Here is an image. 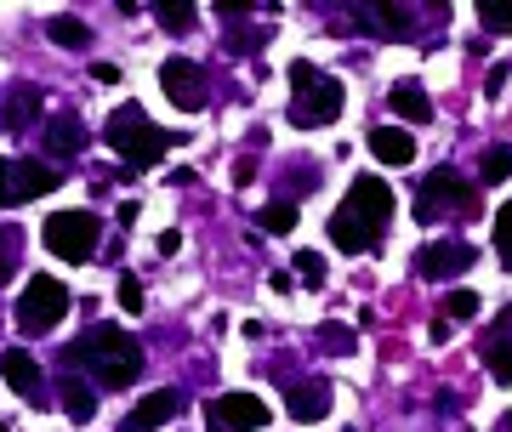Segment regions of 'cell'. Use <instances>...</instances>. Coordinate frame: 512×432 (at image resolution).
Listing matches in <instances>:
<instances>
[{
	"label": "cell",
	"mask_w": 512,
	"mask_h": 432,
	"mask_svg": "<svg viewBox=\"0 0 512 432\" xmlns=\"http://www.w3.org/2000/svg\"><path fill=\"white\" fill-rule=\"evenodd\" d=\"M353 23H370V35L382 40H410V12L404 6H353Z\"/></svg>",
	"instance_id": "5bb4252c"
},
{
	"label": "cell",
	"mask_w": 512,
	"mask_h": 432,
	"mask_svg": "<svg viewBox=\"0 0 512 432\" xmlns=\"http://www.w3.org/2000/svg\"><path fill=\"white\" fill-rule=\"evenodd\" d=\"M256 228H262V234H291V228H296V205H291V199L262 205V211H256Z\"/></svg>",
	"instance_id": "cb8c5ba5"
},
{
	"label": "cell",
	"mask_w": 512,
	"mask_h": 432,
	"mask_svg": "<svg viewBox=\"0 0 512 432\" xmlns=\"http://www.w3.org/2000/svg\"><path fill=\"white\" fill-rule=\"evenodd\" d=\"M57 393H63V415H69L74 427H86V421L97 415V393L86 387V381H74V370L63 376V387H57Z\"/></svg>",
	"instance_id": "ffe728a7"
},
{
	"label": "cell",
	"mask_w": 512,
	"mask_h": 432,
	"mask_svg": "<svg viewBox=\"0 0 512 432\" xmlns=\"http://www.w3.org/2000/svg\"><path fill=\"white\" fill-rule=\"evenodd\" d=\"M296 273H302V285H308V290H319V285H325V256L302 251V256H296Z\"/></svg>",
	"instance_id": "f546056e"
},
{
	"label": "cell",
	"mask_w": 512,
	"mask_h": 432,
	"mask_svg": "<svg viewBox=\"0 0 512 432\" xmlns=\"http://www.w3.org/2000/svg\"><path fill=\"white\" fill-rule=\"evenodd\" d=\"M154 18H160L171 35H183V29H194V23H200V12H194L188 0H171V6H154Z\"/></svg>",
	"instance_id": "4316f807"
},
{
	"label": "cell",
	"mask_w": 512,
	"mask_h": 432,
	"mask_svg": "<svg viewBox=\"0 0 512 432\" xmlns=\"http://www.w3.org/2000/svg\"><path fill=\"white\" fill-rule=\"evenodd\" d=\"M370 154L382 165H410L416 160V137L410 131H393V126H376L370 131Z\"/></svg>",
	"instance_id": "ac0fdd59"
},
{
	"label": "cell",
	"mask_w": 512,
	"mask_h": 432,
	"mask_svg": "<svg viewBox=\"0 0 512 432\" xmlns=\"http://www.w3.org/2000/svg\"><path fill=\"white\" fill-rule=\"evenodd\" d=\"M507 177H512V148L507 143L484 148V160H478V182H484V188H495V182H507Z\"/></svg>",
	"instance_id": "7402d4cb"
},
{
	"label": "cell",
	"mask_w": 512,
	"mask_h": 432,
	"mask_svg": "<svg viewBox=\"0 0 512 432\" xmlns=\"http://www.w3.org/2000/svg\"><path fill=\"white\" fill-rule=\"evenodd\" d=\"M495 432H512V415H501V421H495Z\"/></svg>",
	"instance_id": "d590c367"
},
{
	"label": "cell",
	"mask_w": 512,
	"mask_h": 432,
	"mask_svg": "<svg viewBox=\"0 0 512 432\" xmlns=\"http://www.w3.org/2000/svg\"><path fill=\"white\" fill-rule=\"evenodd\" d=\"M484 364H490L495 381H512V307L501 313V324H495L490 342H484Z\"/></svg>",
	"instance_id": "d6986e66"
},
{
	"label": "cell",
	"mask_w": 512,
	"mask_h": 432,
	"mask_svg": "<svg viewBox=\"0 0 512 432\" xmlns=\"http://www.w3.org/2000/svg\"><path fill=\"white\" fill-rule=\"evenodd\" d=\"M387 222H393V188L382 177H359L348 188V199L330 211V245L348 256H365L382 245Z\"/></svg>",
	"instance_id": "6da1fadb"
},
{
	"label": "cell",
	"mask_w": 512,
	"mask_h": 432,
	"mask_svg": "<svg viewBox=\"0 0 512 432\" xmlns=\"http://www.w3.org/2000/svg\"><path fill=\"white\" fill-rule=\"evenodd\" d=\"M40 120V91L29 86V80H18V86L6 91V108H0V126L6 131H29Z\"/></svg>",
	"instance_id": "9a60e30c"
},
{
	"label": "cell",
	"mask_w": 512,
	"mask_h": 432,
	"mask_svg": "<svg viewBox=\"0 0 512 432\" xmlns=\"http://www.w3.org/2000/svg\"><path fill=\"white\" fill-rule=\"evenodd\" d=\"M46 29H52V40H57V46H69V52H80V46L92 40V29H86V23L74 18V12H57V18L46 23Z\"/></svg>",
	"instance_id": "603a6c76"
},
{
	"label": "cell",
	"mask_w": 512,
	"mask_h": 432,
	"mask_svg": "<svg viewBox=\"0 0 512 432\" xmlns=\"http://www.w3.org/2000/svg\"><path fill=\"white\" fill-rule=\"evenodd\" d=\"M177 251H183V234H177V228H165V234H160V256H177Z\"/></svg>",
	"instance_id": "836d02e7"
},
{
	"label": "cell",
	"mask_w": 512,
	"mask_h": 432,
	"mask_svg": "<svg viewBox=\"0 0 512 432\" xmlns=\"http://www.w3.org/2000/svg\"><path fill=\"white\" fill-rule=\"evenodd\" d=\"M348 432H353V427H348Z\"/></svg>",
	"instance_id": "74e56055"
},
{
	"label": "cell",
	"mask_w": 512,
	"mask_h": 432,
	"mask_svg": "<svg viewBox=\"0 0 512 432\" xmlns=\"http://www.w3.org/2000/svg\"><path fill=\"white\" fill-rule=\"evenodd\" d=\"M92 80H103V86H114V80H120V69H114V63H92Z\"/></svg>",
	"instance_id": "e575fe53"
},
{
	"label": "cell",
	"mask_w": 512,
	"mask_h": 432,
	"mask_svg": "<svg viewBox=\"0 0 512 432\" xmlns=\"http://www.w3.org/2000/svg\"><path fill=\"white\" fill-rule=\"evenodd\" d=\"M12 251H18V228H0V279H12Z\"/></svg>",
	"instance_id": "1f68e13d"
},
{
	"label": "cell",
	"mask_w": 512,
	"mask_h": 432,
	"mask_svg": "<svg viewBox=\"0 0 512 432\" xmlns=\"http://www.w3.org/2000/svg\"><path fill=\"white\" fill-rule=\"evenodd\" d=\"M0 376L12 381V393H23L29 404H46V376H40V364L23 347H6L0 353Z\"/></svg>",
	"instance_id": "7c38bea8"
},
{
	"label": "cell",
	"mask_w": 512,
	"mask_h": 432,
	"mask_svg": "<svg viewBox=\"0 0 512 432\" xmlns=\"http://www.w3.org/2000/svg\"><path fill=\"white\" fill-rule=\"evenodd\" d=\"M63 364H69V370L86 364L97 376V387H131V381L143 376V342H137L131 330H120V324H92V330L69 347Z\"/></svg>",
	"instance_id": "7a4b0ae2"
},
{
	"label": "cell",
	"mask_w": 512,
	"mask_h": 432,
	"mask_svg": "<svg viewBox=\"0 0 512 432\" xmlns=\"http://www.w3.org/2000/svg\"><path fill=\"white\" fill-rule=\"evenodd\" d=\"M103 137H109V148L126 160V171H148L154 160H165V148L177 143L171 131H160L154 120H148L137 103H126V108H114L109 114V126H103Z\"/></svg>",
	"instance_id": "3957f363"
},
{
	"label": "cell",
	"mask_w": 512,
	"mask_h": 432,
	"mask_svg": "<svg viewBox=\"0 0 512 432\" xmlns=\"http://www.w3.org/2000/svg\"><path fill=\"white\" fill-rule=\"evenodd\" d=\"M114 296H120V307H126V313H143V279H137V273H120V279H114Z\"/></svg>",
	"instance_id": "f1b7e54d"
},
{
	"label": "cell",
	"mask_w": 512,
	"mask_h": 432,
	"mask_svg": "<svg viewBox=\"0 0 512 432\" xmlns=\"http://www.w3.org/2000/svg\"><path fill=\"white\" fill-rule=\"evenodd\" d=\"M63 313H69V290H63V279L35 273V279L23 285V296H18V330L23 336H46V330L63 324Z\"/></svg>",
	"instance_id": "52a82bcc"
},
{
	"label": "cell",
	"mask_w": 512,
	"mask_h": 432,
	"mask_svg": "<svg viewBox=\"0 0 512 432\" xmlns=\"http://www.w3.org/2000/svg\"><path fill=\"white\" fill-rule=\"evenodd\" d=\"M478 23L490 35H512V0H478Z\"/></svg>",
	"instance_id": "484cf974"
},
{
	"label": "cell",
	"mask_w": 512,
	"mask_h": 432,
	"mask_svg": "<svg viewBox=\"0 0 512 432\" xmlns=\"http://www.w3.org/2000/svg\"><path fill=\"white\" fill-rule=\"evenodd\" d=\"M387 103H393V114H399V120H416V126H421V120H433V103H427V91H421L416 80H399Z\"/></svg>",
	"instance_id": "44dd1931"
},
{
	"label": "cell",
	"mask_w": 512,
	"mask_h": 432,
	"mask_svg": "<svg viewBox=\"0 0 512 432\" xmlns=\"http://www.w3.org/2000/svg\"><path fill=\"white\" fill-rule=\"evenodd\" d=\"M57 188V171L52 165H35V160H0V205H23L35 194H52Z\"/></svg>",
	"instance_id": "30bf717a"
},
{
	"label": "cell",
	"mask_w": 512,
	"mask_h": 432,
	"mask_svg": "<svg viewBox=\"0 0 512 432\" xmlns=\"http://www.w3.org/2000/svg\"><path fill=\"white\" fill-rule=\"evenodd\" d=\"M0 432H12V427H0Z\"/></svg>",
	"instance_id": "8d00e7d4"
},
{
	"label": "cell",
	"mask_w": 512,
	"mask_h": 432,
	"mask_svg": "<svg viewBox=\"0 0 512 432\" xmlns=\"http://www.w3.org/2000/svg\"><path fill=\"white\" fill-rule=\"evenodd\" d=\"M478 307H484V296H473V290H450V296H444V324L478 319Z\"/></svg>",
	"instance_id": "d4e9b609"
},
{
	"label": "cell",
	"mask_w": 512,
	"mask_h": 432,
	"mask_svg": "<svg viewBox=\"0 0 512 432\" xmlns=\"http://www.w3.org/2000/svg\"><path fill=\"white\" fill-rule=\"evenodd\" d=\"M507 74H512L507 63H495V69L484 74V97H501V86H507Z\"/></svg>",
	"instance_id": "d6a6232c"
},
{
	"label": "cell",
	"mask_w": 512,
	"mask_h": 432,
	"mask_svg": "<svg viewBox=\"0 0 512 432\" xmlns=\"http://www.w3.org/2000/svg\"><path fill=\"white\" fill-rule=\"evenodd\" d=\"M342 114V80L313 63H291V120L302 131H319Z\"/></svg>",
	"instance_id": "277c9868"
},
{
	"label": "cell",
	"mask_w": 512,
	"mask_h": 432,
	"mask_svg": "<svg viewBox=\"0 0 512 432\" xmlns=\"http://www.w3.org/2000/svg\"><path fill=\"white\" fill-rule=\"evenodd\" d=\"M86 126L74 120V114H57V120H46V148H52L57 160H74V154H86Z\"/></svg>",
	"instance_id": "e0dca14e"
},
{
	"label": "cell",
	"mask_w": 512,
	"mask_h": 432,
	"mask_svg": "<svg viewBox=\"0 0 512 432\" xmlns=\"http://www.w3.org/2000/svg\"><path fill=\"white\" fill-rule=\"evenodd\" d=\"M97 234H103L97 211H52V216H46V228H40L46 251L63 256V262H92V256H97Z\"/></svg>",
	"instance_id": "8992f818"
},
{
	"label": "cell",
	"mask_w": 512,
	"mask_h": 432,
	"mask_svg": "<svg viewBox=\"0 0 512 432\" xmlns=\"http://www.w3.org/2000/svg\"><path fill=\"white\" fill-rule=\"evenodd\" d=\"M177 410H183V398H177V393H148L143 404L126 415V432H154V427H165Z\"/></svg>",
	"instance_id": "2e32d148"
},
{
	"label": "cell",
	"mask_w": 512,
	"mask_h": 432,
	"mask_svg": "<svg viewBox=\"0 0 512 432\" xmlns=\"http://www.w3.org/2000/svg\"><path fill=\"white\" fill-rule=\"evenodd\" d=\"M495 256H501V268L512 273V199L495 211Z\"/></svg>",
	"instance_id": "83f0119b"
},
{
	"label": "cell",
	"mask_w": 512,
	"mask_h": 432,
	"mask_svg": "<svg viewBox=\"0 0 512 432\" xmlns=\"http://www.w3.org/2000/svg\"><path fill=\"white\" fill-rule=\"evenodd\" d=\"M268 421V404L256 393H217L205 404V427L211 432H256Z\"/></svg>",
	"instance_id": "ba28073f"
},
{
	"label": "cell",
	"mask_w": 512,
	"mask_h": 432,
	"mask_svg": "<svg viewBox=\"0 0 512 432\" xmlns=\"http://www.w3.org/2000/svg\"><path fill=\"white\" fill-rule=\"evenodd\" d=\"M160 86L165 97L177 108H205L211 103V74L200 69V63H188V57H165L160 63Z\"/></svg>",
	"instance_id": "9c48e42d"
},
{
	"label": "cell",
	"mask_w": 512,
	"mask_h": 432,
	"mask_svg": "<svg viewBox=\"0 0 512 432\" xmlns=\"http://www.w3.org/2000/svg\"><path fill=\"white\" fill-rule=\"evenodd\" d=\"M478 262V251L467 239H439V245H421L416 251V273L421 279H461Z\"/></svg>",
	"instance_id": "8fae6325"
},
{
	"label": "cell",
	"mask_w": 512,
	"mask_h": 432,
	"mask_svg": "<svg viewBox=\"0 0 512 432\" xmlns=\"http://www.w3.org/2000/svg\"><path fill=\"white\" fill-rule=\"evenodd\" d=\"M285 410H291L296 421H325V415H330V381L325 376L296 381L291 398H285Z\"/></svg>",
	"instance_id": "4fadbf2b"
},
{
	"label": "cell",
	"mask_w": 512,
	"mask_h": 432,
	"mask_svg": "<svg viewBox=\"0 0 512 432\" xmlns=\"http://www.w3.org/2000/svg\"><path fill=\"white\" fill-rule=\"evenodd\" d=\"M439 216H484L478 188L467 177H456V171H433L416 188V222H439Z\"/></svg>",
	"instance_id": "5b68a950"
},
{
	"label": "cell",
	"mask_w": 512,
	"mask_h": 432,
	"mask_svg": "<svg viewBox=\"0 0 512 432\" xmlns=\"http://www.w3.org/2000/svg\"><path fill=\"white\" fill-rule=\"evenodd\" d=\"M319 336H325V347H330V353H353V342H359V336H353L348 324H336V319H330L325 330H319Z\"/></svg>",
	"instance_id": "4dcf8cb0"
}]
</instances>
